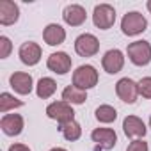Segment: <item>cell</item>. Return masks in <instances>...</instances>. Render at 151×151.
<instances>
[{"label": "cell", "instance_id": "obj_21", "mask_svg": "<svg viewBox=\"0 0 151 151\" xmlns=\"http://www.w3.org/2000/svg\"><path fill=\"white\" fill-rule=\"evenodd\" d=\"M20 107H23V101L22 100L14 98L9 93H2V94H0V112H2V114H7L9 110L20 109Z\"/></svg>", "mask_w": 151, "mask_h": 151}, {"label": "cell", "instance_id": "obj_25", "mask_svg": "<svg viewBox=\"0 0 151 151\" xmlns=\"http://www.w3.org/2000/svg\"><path fill=\"white\" fill-rule=\"evenodd\" d=\"M126 151H149V147H147V142H146V140H142V139H135L133 142L128 144Z\"/></svg>", "mask_w": 151, "mask_h": 151}, {"label": "cell", "instance_id": "obj_17", "mask_svg": "<svg viewBox=\"0 0 151 151\" xmlns=\"http://www.w3.org/2000/svg\"><path fill=\"white\" fill-rule=\"evenodd\" d=\"M43 39H45V43L50 45V46H59V45H62L64 39H66V30H64L59 23H50V25H46L45 30H43Z\"/></svg>", "mask_w": 151, "mask_h": 151}, {"label": "cell", "instance_id": "obj_8", "mask_svg": "<svg viewBox=\"0 0 151 151\" xmlns=\"http://www.w3.org/2000/svg\"><path fill=\"white\" fill-rule=\"evenodd\" d=\"M91 139H93V142H96L100 151L101 149L110 151L117 144V135H116V132L112 128H96V130H93Z\"/></svg>", "mask_w": 151, "mask_h": 151}, {"label": "cell", "instance_id": "obj_11", "mask_svg": "<svg viewBox=\"0 0 151 151\" xmlns=\"http://www.w3.org/2000/svg\"><path fill=\"white\" fill-rule=\"evenodd\" d=\"M101 66H103V69H105L107 73H110V75L119 73V71L123 69V66H124V55H123V52L117 50V48L109 50V52L103 55V59H101Z\"/></svg>", "mask_w": 151, "mask_h": 151}, {"label": "cell", "instance_id": "obj_24", "mask_svg": "<svg viewBox=\"0 0 151 151\" xmlns=\"http://www.w3.org/2000/svg\"><path fill=\"white\" fill-rule=\"evenodd\" d=\"M13 50V45H11V39L6 37V36H0V59H7L9 53Z\"/></svg>", "mask_w": 151, "mask_h": 151}, {"label": "cell", "instance_id": "obj_5", "mask_svg": "<svg viewBox=\"0 0 151 151\" xmlns=\"http://www.w3.org/2000/svg\"><path fill=\"white\" fill-rule=\"evenodd\" d=\"M93 23L101 30L110 29L116 23V9L112 6H109V4L96 6L94 11H93Z\"/></svg>", "mask_w": 151, "mask_h": 151}, {"label": "cell", "instance_id": "obj_4", "mask_svg": "<svg viewBox=\"0 0 151 151\" xmlns=\"http://www.w3.org/2000/svg\"><path fill=\"white\" fill-rule=\"evenodd\" d=\"M46 116L53 121H57L59 124L62 123H68V121H73L75 119V110L69 103H66L64 100L60 101H53L46 107Z\"/></svg>", "mask_w": 151, "mask_h": 151}, {"label": "cell", "instance_id": "obj_27", "mask_svg": "<svg viewBox=\"0 0 151 151\" xmlns=\"http://www.w3.org/2000/svg\"><path fill=\"white\" fill-rule=\"evenodd\" d=\"M50 151H68V149H64V147H52Z\"/></svg>", "mask_w": 151, "mask_h": 151}, {"label": "cell", "instance_id": "obj_7", "mask_svg": "<svg viewBox=\"0 0 151 151\" xmlns=\"http://www.w3.org/2000/svg\"><path fill=\"white\" fill-rule=\"evenodd\" d=\"M116 94L119 96L121 101L132 105V103H135L137 98H139V84L133 82L132 78L124 77V78L117 80V84H116Z\"/></svg>", "mask_w": 151, "mask_h": 151}, {"label": "cell", "instance_id": "obj_26", "mask_svg": "<svg viewBox=\"0 0 151 151\" xmlns=\"http://www.w3.org/2000/svg\"><path fill=\"white\" fill-rule=\"evenodd\" d=\"M9 151H32L29 146H25V144H20V142H14V144H11L9 146Z\"/></svg>", "mask_w": 151, "mask_h": 151}, {"label": "cell", "instance_id": "obj_28", "mask_svg": "<svg viewBox=\"0 0 151 151\" xmlns=\"http://www.w3.org/2000/svg\"><path fill=\"white\" fill-rule=\"evenodd\" d=\"M146 7H147V11L151 13V0H147V4H146Z\"/></svg>", "mask_w": 151, "mask_h": 151}, {"label": "cell", "instance_id": "obj_10", "mask_svg": "<svg viewBox=\"0 0 151 151\" xmlns=\"http://www.w3.org/2000/svg\"><path fill=\"white\" fill-rule=\"evenodd\" d=\"M23 126H25V121L20 114H4L2 119H0V128L9 137L20 135L23 132Z\"/></svg>", "mask_w": 151, "mask_h": 151}, {"label": "cell", "instance_id": "obj_18", "mask_svg": "<svg viewBox=\"0 0 151 151\" xmlns=\"http://www.w3.org/2000/svg\"><path fill=\"white\" fill-rule=\"evenodd\" d=\"M62 100L69 105H82L87 100V93L77 86H68L62 91Z\"/></svg>", "mask_w": 151, "mask_h": 151}, {"label": "cell", "instance_id": "obj_15", "mask_svg": "<svg viewBox=\"0 0 151 151\" xmlns=\"http://www.w3.org/2000/svg\"><path fill=\"white\" fill-rule=\"evenodd\" d=\"M20 18V7L13 0H0V25H13Z\"/></svg>", "mask_w": 151, "mask_h": 151}, {"label": "cell", "instance_id": "obj_1", "mask_svg": "<svg viewBox=\"0 0 151 151\" xmlns=\"http://www.w3.org/2000/svg\"><path fill=\"white\" fill-rule=\"evenodd\" d=\"M96 84H98V71L94 66L84 64V66H78L73 71V86L87 91V89L94 87Z\"/></svg>", "mask_w": 151, "mask_h": 151}, {"label": "cell", "instance_id": "obj_16", "mask_svg": "<svg viewBox=\"0 0 151 151\" xmlns=\"http://www.w3.org/2000/svg\"><path fill=\"white\" fill-rule=\"evenodd\" d=\"M86 18H87V13L78 4H71V6L64 7V11H62V20L69 27H80L86 22Z\"/></svg>", "mask_w": 151, "mask_h": 151}, {"label": "cell", "instance_id": "obj_29", "mask_svg": "<svg viewBox=\"0 0 151 151\" xmlns=\"http://www.w3.org/2000/svg\"><path fill=\"white\" fill-rule=\"evenodd\" d=\"M149 128H151V116H149Z\"/></svg>", "mask_w": 151, "mask_h": 151}, {"label": "cell", "instance_id": "obj_9", "mask_svg": "<svg viewBox=\"0 0 151 151\" xmlns=\"http://www.w3.org/2000/svg\"><path fill=\"white\" fill-rule=\"evenodd\" d=\"M18 55H20V60L25 64V66H36L39 60H41V55H43V50L37 43L34 41H25L20 50H18Z\"/></svg>", "mask_w": 151, "mask_h": 151}, {"label": "cell", "instance_id": "obj_14", "mask_svg": "<svg viewBox=\"0 0 151 151\" xmlns=\"http://www.w3.org/2000/svg\"><path fill=\"white\" fill-rule=\"evenodd\" d=\"M123 132L130 139H140V137L146 135L147 130H146V124H144V121L140 117H137V116H126L123 119Z\"/></svg>", "mask_w": 151, "mask_h": 151}, {"label": "cell", "instance_id": "obj_23", "mask_svg": "<svg viewBox=\"0 0 151 151\" xmlns=\"http://www.w3.org/2000/svg\"><path fill=\"white\" fill-rule=\"evenodd\" d=\"M137 84H139V94L146 100H151V77H144Z\"/></svg>", "mask_w": 151, "mask_h": 151}, {"label": "cell", "instance_id": "obj_2", "mask_svg": "<svg viewBox=\"0 0 151 151\" xmlns=\"http://www.w3.org/2000/svg\"><path fill=\"white\" fill-rule=\"evenodd\" d=\"M128 59L135 66H147L151 62V45L147 41H133L126 48Z\"/></svg>", "mask_w": 151, "mask_h": 151}, {"label": "cell", "instance_id": "obj_3", "mask_svg": "<svg viewBox=\"0 0 151 151\" xmlns=\"http://www.w3.org/2000/svg\"><path fill=\"white\" fill-rule=\"evenodd\" d=\"M146 29H147V20L137 11L126 13L121 20V30L124 36H139Z\"/></svg>", "mask_w": 151, "mask_h": 151}, {"label": "cell", "instance_id": "obj_13", "mask_svg": "<svg viewBox=\"0 0 151 151\" xmlns=\"http://www.w3.org/2000/svg\"><path fill=\"white\" fill-rule=\"evenodd\" d=\"M9 84L11 87L14 89V93L25 96V94H30L32 93V87H34V82H32V77L29 73L25 71H16L11 75V78H9Z\"/></svg>", "mask_w": 151, "mask_h": 151}, {"label": "cell", "instance_id": "obj_22", "mask_svg": "<svg viewBox=\"0 0 151 151\" xmlns=\"http://www.w3.org/2000/svg\"><path fill=\"white\" fill-rule=\"evenodd\" d=\"M94 116H96V119H98L100 123L109 124V123H114V121H116V117H117V110H116L112 105H100V107L96 109Z\"/></svg>", "mask_w": 151, "mask_h": 151}, {"label": "cell", "instance_id": "obj_20", "mask_svg": "<svg viewBox=\"0 0 151 151\" xmlns=\"http://www.w3.org/2000/svg\"><path fill=\"white\" fill-rule=\"evenodd\" d=\"M55 91H57V84H55L53 78H50V77L39 78V82H37V86H36V94H37L39 98L48 100L50 96L55 94Z\"/></svg>", "mask_w": 151, "mask_h": 151}, {"label": "cell", "instance_id": "obj_19", "mask_svg": "<svg viewBox=\"0 0 151 151\" xmlns=\"http://www.w3.org/2000/svg\"><path fill=\"white\" fill-rule=\"evenodd\" d=\"M59 132L62 133V137L69 142H75V140H78L82 137V126L77 123V121H68V123H62L59 124Z\"/></svg>", "mask_w": 151, "mask_h": 151}, {"label": "cell", "instance_id": "obj_6", "mask_svg": "<svg viewBox=\"0 0 151 151\" xmlns=\"http://www.w3.org/2000/svg\"><path fill=\"white\" fill-rule=\"evenodd\" d=\"M98 50H100V41L93 34L86 32V34H80L75 39V52L80 57H93L98 53Z\"/></svg>", "mask_w": 151, "mask_h": 151}, {"label": "cell", "instance_id": "obj_12", "mask_svg": "<svg viewBox=\"0 0 151 151\" xmlns=\"http://www.w3.org/2000/svg\"><path fill=\"white\" fill-rule=\"evenodd\" d=\"M46 66L57 75H66L71 69V57L66 52H55L46 59Z\"/></svg>", "mask_w": 151, "mask_h": 151}]
</instances>
